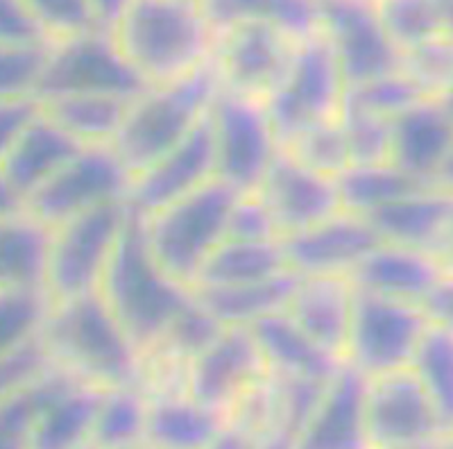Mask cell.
Segmentation results:
<instances>
[{
	"label": "cell",
	"instance_id": "ee69618b",
	"mask_svg": "<svg viewBox=\"0 0 453 449\" xmlns=\"http://www.w3.org/2000/svg\"><path fill=\"white\" fill-rule=\"evenodd\" d=\"M48 42L103 27L88 0H23Z\"/></svg>",
	"mask_w": 453,
	"mask_h": 449
},
{
	"label": "cell",
	"instance_id": "9a60e30c",
	"mask_svg": "<svg viewBox=\"0 0 453 449\" xmlns=\"http://www.w3.org/2000/svg\"><path fill=\"white\" fill-rule=\"evenodd\" d=\"M319 30L334 48L347 89L399 68L402 55L379 21L374 0H319Z\"/></svg>",
	"mask_w": 453,
	"mask_h": 449
},
{
	"label": "cell",
	"instance_id": "7402d4cb",
	"mask_svg": "<svg viewBox=\"0 0 453 449\" xmlns=\"http://www.w3.org/2000/svg\"><path fill=\"white\" fill-rule=\"evenodd\" d=\"M354 295L347 277H297L283 311L322 350L345 363Z\"/></svg>",
	"mask_w": 453,
	"mask_h": 449
},
{
	"label": "cell",
	"instance_id": "11a10c76",
	"mask_svg": "<svg viewBox=\"0 0 453 449\" xmlns=\"http://www.w3.org/2000/svg\"><path fill=\"white\" fill-rule=\"evenodd\" d=\"M438 259H440V264H442L444 275L453 277V234L449 236V241L444 243V248L440 250Z\"/></svg>",
	"mask_w": 453,
	"mask_h": 449
},
{
	"label": "cell",
	"instance_id": "6da1fadb",
	"mask_svg": "<svg viewBox=\"0 0 453 449\" xmlns=\"http://www.w3.org/2000/svg\"><path fill=\"white\" fill-rule=\"evenodd\" d=\"M39 347L50 366L91 386H143V354L98 290L52 302Z\"/></svg>",
	"mask_w": 453,
	"mask_h": 449
},
{
	"label": "cell",
	"instance_id": "d6a6232c",
	"mask_svg": "<svg viewBox=\"0 0 453 449\" xmlns=\"http://www.w3.org/2000/svg\"><path fill=\"white\" fill-rule=\"evenodd\" d=\"M50 229L27 212L0 218V286L42 284Z\"/></svg>",
	"mask_w": 453,
	"mask_h": 449
},
{
	"label": "cell",
	"instance_id": "9c48e42d",
	"mask_svg": "<svg viewBox=\"0 0 453 449\" xmlns=\"http://www.w3.org/2000/svg\"><path fill=\"white\" fill-rule=\"evenodd\" d=\"M206 120L218 180L236 191H254L281 150L265 105L218 89Z\"/></svg>",
	"mask_w": 453,
	"mask_h": 449
},
{
	"label": "cell",
	"instance_id": "ffe728a7",
	"mask_svg": "<svg viewBox=\"0 0 453 449\" xmlns=\"http://www.w3.org/2000/svg\"><path fill=\"white\" fill-rule=\"evenodd\" d=\"M442 277V264L435 254L381 241L356 264L347 279L363 293L424 305Z\"/></svg>",
	"mask_w": 453,
	"mask_h": 449
},
{
	"label": "cell",
	"instance_id": "1f68e13d",
	"mask_svg": "<svg viewBox=\"0 0 453 449\" xmlns=\"http://www.w3.org/2000/svg\"><path fill=\"white\" fill-rule=\"evenodd\" d=\"M52 299L42 284L0 286V361L39 350Z\"/></svg>",
	"mask_w": 453,
	"mask_h": 449
},
{
	"label": "cell",
	"instance_id": "f6af8a7d",
	"mask_svg": "<svg viewBox=\"0 0 453 449\" xmlns=\"http://www.w3.org/2000/svg\"><path fill=\"white\" fill-rule=\"evenodd\" d=\"M226 238L234 241H281L273 213L257 191H238L226 216Z\"/></svg>",
	"mask_w": 453,
	"mask_h": 449
},
{
	"label": "cell",
	"instance_id": "7a4b0ae2",
	"mask_svg": "<svg viewBox=\"0 0 453 449\" xmlns=\"http://www.w3.org/2000/svg\"><path fill=\"white\" fill-rule=\"evenodd\" d=\"M109 30L148 87L206 66L216 43V30L200 0H129Z\"/></svg>",
	"mask_w": 453,
	"mask_h": 449
},
{
	"label": "cell",
	"instance_id": "4316f807",
	"mask_svg": "<svg viewBox=\"0 0 453 449\" xmlns=\"http://www.w3.org/2000/svg\"><path fill=\"white\" fill-rule=\"evenodd\" d=\"M295 282L297 275L286 273L252 284L202 286L191 289V293L197 305L222 327H252L265 315L286 309Z\"/></svg>",
	"mask_w": 453,
	"mask_h": 449
},
{
	"label": "cell",
	"instance_id": "e575fe53",
	"mask_svg": "<svg viewBox=\"0 0 453 449\" xmlns=\"http://www.w3.org/2000/svg\"><path fill=\"white\" fill-rule=\"evenodd\" d=\"M340 205L345 212L370 216L376 209L386 207L406 193L418 191L426 182L399 171L390 161L386 164H351L335 177Z\"/></svg>",
	"mask_w": 453,
	"mask_h": 449
},
{
	"label": "cell",
	"instance_id": "60d3db41",
	"mask_svg": "<svg viewBox=\"0 0 453 449\" xmlns=\"http://www.w3.org/2000/svg\"><path fill=\"white\" fill-rule=\"evenodd\" d=\"M50 42L0 46V98L39 100Z\"/></svg>",
	"mask_w": 453,
	"mask_h": 449
},
{
	"label": "cell",
	"instance_id": "836d02e7",
	"mask_svg": "<svg viewBox=\"0 0 453 449\" xmlns=\"http://www.w3.org/2000/svg\"><path fill=\"white\" fill-rule=\"evenodd\" d=\"M132 98L66 96L42 103L43 112L80 145H109L119 132Z\"/></svg>",
	"mask_w": 453,
	"mask_h": 449
},
{
	"label": "cell",
	"instance_id": "4fadbf2b",
	"mask_svg": "<svg viewBox=\"0 0 453 449\" xmlns=\"http://www.w3.org/2000/svg\"><path fill=\"white\" fill-rule=\"evenodd\" d=\"M297 42L263 23H242L216 32L211 66L220 89L265 103L281 82Z\"/></svg>",
	"mask_w": 453,
	"mask_h": 449
},
{
	"label": "cell",
	"instance_id": "816d5d0a",
	"mask_svg": "<svg viewBox=\"0 0 453 449\" xmlns=\"http://www.w3.org/2000/svg\"><path fill=\"white\" fill-rule=\"evenodd\" d=\"M26 212V200L14 189L7 175L0 171V218L3 216H16V213Z\"/></svg>",
	"mask_w": 453,
	"mask_h": 449
},
{
	"label": "cell",
	"instance_id": "c3c4849f",
	"mask_svg": "<svg viewBox=\"0 0 453 449\" xmlns=\"http://www.w3.org/2000/svg\"><path fill=\"white\" fill-rule=\"evenodd\" d=\"M43 368H48V359L42 352V347L30 352V354H23V357L19 359L0 361V398H3L5 392H10L12 388L19 386V383L35 377L36 372H42Z\"/></svg>",
	"mask_w": 453,
	"mask_h": 449
},
{
	"label": "cell",
	"instance_id": "f35d334b",
	"mask_svg": "<svg viewBox=\"0 0 453 449\" xmlns=\"http://www.w3.org/2000/svg\"><path fill=\"white\" fill-rule=\"evenodd\" d=\"M399 68L418 84L426 98H438L453 82V35L440 32L403 50Z\"/></svg>",
	"mask_w": 453,
	"mask_h": 449
},
{
	"label": "cell",
	"instance_id": "bcb514c9",
	"mask_svg": "<svg viewBox=\"0 0 453 449\" xmlns=\"http://www.w3.org/2000/svg\"><path fill=\"white\" fill-rule=\"evenodd\" d=\"M39 112H42L39 100L0 98V164Z\"/></svg>",
	"mask_w": 453,
	"mask_h": 449
},
{
	"label": "cell",
	"instance_id": "ab89813d",
	"mask_svg": "<svg viewBox=\"0 0 453 449\" xmlns=\"http://www.w3.org/2000/svg\"><path fill=\"white\" fill-rule=\"evenodd\" d=\"M340 128L345 135L351 164H386L390 159L392 120L345 103L340 109Z\"/></svg>",
	"mask_w": 453,
	"mask_h": 449
},
{
	"label": "cell",
	"instance_id": "8d00e7d4",
	"mask_svg": "<svg viewBox=\"0 0 453 449\" xmlns=\"http://www.w3.org/2000/svg\"><path fill=\"white\" fill-rule=\"evenodd\" d=\"M408 368L426 391L444 434L453 424V329L428 322Z\"/></svg>",
	"mask_w": 453,
	"mask_h": 449
},
{
	"label": "cell",
	"instance_id": "8fae6325",
	"mask_svg": "<svg viewBox=\"0 0 453 449\" xmlns=\"http://www.w3.org/2000/svg\"><path fill=\"white\" fill-rule=\"evenodd\" d=\"M132 175L111 145H82L26 200V212L48 229L111 202H127Z\"/></svg>",
	"mask_w": 453,
	"mask_h": 449
},
{
	"label": "cell",
	"instance_id": "91938a15",
	"mask_svg": "<svg viewBox=\"0 0 453 449\" xmlns=\"http://www.w3.org/2000/svg\"><path fill=\"white\" fill-rule=\"evenodd\" d=\"M402 449H440V438L438 440H431V443L412 445V447H402Z\"/></svg>",
	"mask_w": 453,
	"mask_h": 449
},
{
	"label": "cell",
	"instance_id": "30bf717a",
	"mask_svg": "<svg viewBox=\"0 0 453 449\" xmlns=\"http://www.w3.org/2000/svg\"><path fill=\"white\" fill-rule=\"evenodd\" d=\"M354 293L345 345L347 366L367 379L411 366L419 338L431 322L424 306L356 289Z\"/></svg>",
	"mask_w": 453,
	"mask_h": 449
},
{
	"label": "cell",
	"instance_id": "680465c9",
	"mask_svg": "<svg viewBox=\"0 0 453 449\" xmlns=\"http://www.w3.org/2000/svg\"><path fill=\"white\" fill-rule=\"evenodd\" d=\"M440 449H453V424L440 436Z\"/></svg>",
	"mask_w": 453,
	"mask_h": 449
},
{
	"label": "cell",
	"instance_id": "83f0119b",
	"mask_svg": "<svg viewBox=\"0 0 453 449\" xmlns=\"http://www.w3.org/2000/svg\"><path fill=\"white\" fill-rule=\"evenodd\" d=\"M104 391L107 388L71 379L43 408L32 436V449L87 447Z\"/></svg>",
	"mask_w": 453,
	"mask_h": 449
},
{
	"label": "cell",
	"instance_id": "b9f144b4",
	"mask_svg": "<svg viewBox=\"0 0 453 449\" xmlns=\"http://www.w3.org/2000/svg\"><path fill=\"white\" fill-rule=\"evenodd\" d=\"M281 148L322 175L338 177L349 166V152L338 119L304 129Z\"/></svg>",
	"mask_w": 453,
	"mask_h": 449
},
{
	"label": "cell",
	"instance_id": "d590c367",
	"mask_svg": "<svg viewBox=\"0 0 453 449\" xmlns=\"http://www.w3.org/2000/svg\"><path fill=\"white\" fill-rule=\"evenodd\" d=\"M145 424L148 391L143 386L107 388L88 445L96 449H134L145 445Z\"/></svg>",
	"mask_w": 453,
	"mask_h": 449
},
{
	"label": "cell",
	"instance_id": "7bdbcfd3",
	"mask_svg": "<svg viewBox=\"0 0 453 449\" xmlns=\"http://www.w3.org/2000/svg\"><path fill=\"white\" fill-rule=\"evenodd\" d=\"M424 98L426 96L419 91L418 84L412 82L402 68H396V71L388 73V75H381V78L367 80V82L349 87L345 93V103L390 120Z\"/></svg>",
	"mask_w": 453,
	"mask_h": 449
},
{
	"label": "cell",
	"instance_id": "5bb4252c",
	"mask_svg": "<svg viewBox=\"0 0 453 449\" xmlns=\"http://www.w3.org/2000/svg\"><path fill=\"white\" fill-rule=\"evenodd\" d=\"M365 422L372 449H402L442 436V424L411 368L367 379Z\"/></svg>",
	"mask_w": 453,
	"mask_h": 449
},
{
	"label": "cell",
	"instance_id": "f5cc1de1",
	"mask_svg": "<svg viewBox=\"0 0 453 449\" xmlns=\"http://www.w3.org/2000/svg\"><path fill=\"white\" fill-rule=\"evenodd\" d=\"M93 7V14L98 19L103 27H111L119 21V16L123 14L125 7L129 5V0H88Z\"/></svg>",
	"mask_w": 453,
	"mask_h": 449
},
{
	"label": "cell",
	"instance_id": "4dcf8cb0",
	"mask_svg": "<svg viewBox=\"0 0 453 449\" xmlns=\"http://www.w3.org/2000/svg\"><path fill=\"white\" fill-rule=\"evenodd\" d=\"M71 379L75 377L48 363L35 377L5 392L0 398V449H32L43 408Z\"/></svg>",
	"mask_w": 453,
	"mask_h": 449
},
{
	"label": "cell",
	"instance_id": "94428289",
	"mask_svg": "<svg viewBox=\"0 0 453 449\" xmlns=\"http://www.w3.org/2000/svg\"><path fill=\"white\" fill-rule=\"evenodd\" d=\"M134 449H150L148 445H139V447H134Z\"/></svg>",
	"mask_w": 453,
	"mask_h": 449
},
{
	"label": "cell",
	"instance_id": "f546056e",
	"mask_svg": "<svg viewBox=\"0 0 453 449\" xmlns=\"http://www.w3.org/2000/svg\"><path fill=\"white\" fill-rule=\"evenodd\" d=\"M213 30L263 23L304 39L319 30V0H200Z\"/></svg>",
	"mask_w": 453,
	"mask_h": 449
},
{
	"label": "cell",
	"instance_id": "277c9868",
	"mask_svg": "<svg viewBox=\"0 0 453 449\" xmlns=\"http://www.w3.org/2000/svg\"><path fill=\"white\" fill-rule=\"evenodd\" d=\"M220 82L211 62L186 78L148 87L129 100L119 132L109 145L129 175L175 148L206 119Z\"/></svg>",
	"mask_w": 453,
	"mask_h": 449
},
{
	"label": "cell",
	"instance_id": "6125c7cd",
	"mask_svg": "<svg viewBox=\"0 0 453 449\" xmlns=\"http://www.w3.org/2000/svg\"><path fill=\"white\" fill-rule=\"evenodd\" d=\"M82 449H96V447H93V445H87V447H82Z\"/></svg>",
	"mask_w": 453,
	"mask_h": 449
},
{
	"label": "cell",
	"instance_id": "db71d44e",
	"mask_svg": "<svg viewBox=\"0 0 453 449\" xmlns=\"http://www.w3.org/2000/svg\"><path fill=\"white\" fill-rule=\"evenodd\" d=\"M435 184L442 186V189H449V191H453V145H451V150H449V155H447V159H444L442 168H440Z\"/></svg>",
	"mask_w": 453,
	"mask_h": 449
},
{
	"label": "cell",
	"instance_id": "74e56055",
	"mask_svg": "<svg viewBox=\"0 0 453 449\" xmlns=\"http://www.w3.org/2000/svg\"><path fill=\"white\" fill-rule=\"evenodd\" d=\"M374 10L399 55L440 32H447L438 0H374Z\"/></svg>",
	"mask_w": 453,
	"mask_h": 449
},
{
	"label": "cell",
	"instance_id": "cb8c5ba5",
	"mask_svg": "<svg viewBox=\"0 0 453 449\" xmlns=\"http://www.w3.org/2000/svg\"><path fill=\"white\" fill-rule=\"evenodd\" d=\"M250 329L261 350L265 368L274 377L326 383L342 366L340 359L322 350L313 338L299 329L286 311L265 315Z\"/></svg>",
	"mask_w": 453,
	"mask_h": 449
},
{
	"label": "cell",
	"instance_id": "9f6ffc18",
	"mask_svg": "<svg viewBox=\"0 0 453 449\" xmlns=\"http://www.w3.org/2000/svg\"><path fill=\"white\" fill-rule=\"evenodd\" d=\"M440 16H442V26L449 35H453V0H438Z\"/></svg>",
	"mask_w": 453,
	"mask_h": 449
},
{
	"label": "cell",
	"instance_id": "681fc988",
	"mask_svg": "<svg viewBox=\"0 0 453 449\" xmlns=\"http://www.w3.org/2000/svg\"><path fill=\"white\" fill-rule=\"evenodd\" d=\"M422 306L426 311L428 321L453 329V277L444 275L438 286L424 299Z\"/></svg>",
	"mask_w": 453,
	"mask_h": 449
},
{
	"label": "cell",
	"instance_id": "484cf974",
	"mask_svg": "<svg viewBox=\"0 0 453 449\" xmlns=\"http://www.w3.org/2000/svg\"><path fill=\"white\" fill-rule=\"evenodd\" d=\"M80 148L82 145L71 135H66L42 107V112L32 119V123L12 145V150L0 164V171L5 173L7 180L23 196V200H27Z\"/></svg>",
	"mask_w": 453,
	"mask_h": 449
},
{
	"label": "cell",
	"instance_id": "f907efd6",
	"mask_svg": "<svg viewBox=\"0 0 453 449\" xmlns=\"http://www.w3.org/2000/svg\"><path fill=\"white\" fill-rule=\"evenodd\" d=\"M265 436L250 429L248 424H241L236 420L226 418L225 427L211 443L209 449H261V443Z\"/></svg>",
	"mask_w": 453,
	"mask_h": 449
},
{
	"label": "cell",
	"instance_id": "d6986e66",
	"mask_svg": "<svg viewBox=\"0 0 453 449\" xmlns=\"http://www.w3.org/2000/svg\"><path fill=\"white\" fill-rule=\"evenodd\" d=\"M365 391V375L342 363L319 391L293 449H372Z\"/></svg>",
	"mask_w": 453,
	"mask_h": 449
},
{
	"label": "cell",
	"instance_id": "ac0fdd59",
	"mask_svg": "<svg viewBox=\"0 0 453 449\" xmlns=\"http://www.w3.org/2000/svg\"><path fill=\"white\" fill-rule=\"evenodd\" d=\"M281 243L290 273L297 277H349L381 238L365 216L342 209L318 225L283 236Z\"/></svg>",
	"mask_w": 453,
	"mask_h": 449
},
{
	"label": "cell",
	"instance_id": "8992f818",
	"mask_svg": "<svg viewBox=\"0 0 453 449\" xmlns=\"http://www.w3.org/2000/svg\"><path fill=\"white\" fill-rule=\"evenodd\" d=\"M345 93V75L325 32L299 39L281 82L263 103L279 143H288L304 129L338 119Z\"/></svg>",
	"mask_w": 453,
	"mask_h": 449
},
{
	"label": "cell",
	"instance_id": "603a6c76",
	"mask_svg": "<svg viewBox=\"0 0 453 449\" xmlns=\"http://www.w3.org/2000/svg\"><path fill=\"white\" fill-rule=\"evenodd\" d=\"M453 145V120L435 98H424L392 119L390 164L406 175L435 184Z\"/></svg>",
	"mask_w": 453,
	"mask_h": 449
},
{
	"label": "cell",
	"instance_id": "e0dca14e",
	"mask_svg": "<svg viewBox=\"0 0 453 449\" xmlns=\"http://www.w3.org/2000/svg\"><path fill=\"white\" fill-rule=\"evenodd\" d=\"M211 180H218L216 157L209 120L204 119L181 143L132 175L127 205L136 216H148Z\"/></svg>",
	"mask_w": 453,
	"mask_h": 449
},
{
	"label": "cell",
	"instance_id": "6f0895ef",
	"mask_svg": "<svg viewBox=\"0 0 453 449\" xmlns=\"http://www.w3.org/2000/svg\"><path fill=\"white\" fill-rule=\"evenodd\" d=\"M440 103V107L444 109V114L449 116V119L453 120V82L449 84V89L444 93H440L438 98H435Z\"/></svg>",
	"mask_w": 453,
	"mask_h": 449
},
{
	"label": "cell",
	"instance_id": "d4e9b609",
	"mask_svg": "<svg viewBox=\"0 0 453 449\" xmlns=\"http://www.w3.org/2000/svg\"><path fill=\"white\" fill-rule=\"evenodd\" d=\"M226 415L196 402L181 388L148 391L145 445L150 449H209Z\"/></svg>",
	"mask_w": 453,
	"mask_h": 449
},
{
	"label": "cell",
	"instance_id": "2e32d148",
	"mask_svg": "<svg viewBox=\"0 0 453 449\" xmlns=\"http://www.w3.org/2000/svg\"><path fill=\"white\" fill-rule=\"evenodd\" d=\"M254 191L273 213L281 238L342 212L335 177L313 171L283 148Z\"/></svg>",
	"mask_w": 453,
	"mask_h": 449
},
{
	"label": "cell",
	"instance_id": "f1b7e54d",
	"mask_svg": "<svg viewBox=\"0 0 453 449\" xmlns=\"http://www.w3.org/2000/svg\"><path fill=\"white\" fill-rule=\"evenodd\" d=\"M290 273L281 241H234L225 238L206 259L191 289L238 286Z\"/></svg>",
	"mask_w": 453,
	"mask_h": 449
},
{
	"label": "cell",
	"instance_id": "ba28073f",
	"mask_svg": "<svg viewBox=\"0 0 453 449\" xmlns=\"http://www.w3.org/2000/svg\"><path fill=\"white\" fill-rule=\"evenodd\" d=\"M148 84L129 66L109 27L55 39L48 46L39 103L66 96L136 98Z\"/></svg>",
	"mask_w": 453,
	"mask_h": 449
},
{
	"label": "cell",
	"instance_id": "3957f363",
	"mask_svg": "<svg viewBox=\"0 0 453 449\" xmlns=\"http://www.w3.org/2000/svg\"><path fill=\"white\" fill-rule=\"evenodd\" d=\"M98 293L143 357L193 299L191 289L157 264L134 212L104 268Z\"/></svg>",
	"mask_w": 453,
	"mask_h": 449
},
{
	"label": "cell",
	"instance_id": "44dd1931",
	"mask_svg": "<svg viewBox=\"0 0 453 449\" xmlns=\"http://www.w3.org/2000/svg\"><path fill=\"white\" fill-rule=\"evenodd\" d=\"M379 238L438 257L453 234V191L428 184L365 216Z\"/></svg>",
	"mask_w": 453,
	"mask_h": 449
},
{
	"label": "cell",
	"instance_id": "5b68a950",
	"mask_svg": "<svg viewBox=\"0 0 453 449\" xmlns=\"http://www.w3.org/2000/svg\"><path fill=\"white\" fill-rule=\"evenodd\" d=\"M236 193L225 182L211 180L155 213L139 216L155 261L186 289L196 284L206 259L226 238V216Z\"/></svg>",
	"mask_w": 453,
	"mask_h": 449
},
{
	"label": "cell",
	"instance_id": "7dc6e473",
	"mask_svg": "<svg viewBox=\"0 0 453 449\" xmlns=\"http://www.w3.org/2000/svg\"><path fill=\"white\" fill-rule=\"evenodd\" d=\"M48 42L23 0H0V46Z\"/></svg>",
	"mask_w": 453,
	"mask_h": 449
},
{
	"label": "cell",
	"instance_id": "7c38bea8",
	"mask_svg": "<svg viewBox=\"0 0 453 449\" xmlns=\"http://www.w3.org/2000/svg\"><path fill=\"white\" fill-rule=\"evenodd\" d=\"M268 375L252 329L222 327L216 338L186 363L181 388L196 402L229 418Z\"/></svg>",
	"mask_w": 453,
	"mask_h": 449
},
{
	"label": "cell",
	"instance_id": "52a82bcc",
	"mask_svg": "<svg viewBox=\"0 0 453 449\" xmlns=\"http://www.w3.org/2000/svg\"><path fill=\"white\" fill-rule=\"evenodd\" d=\"M129 216L127 202H111L50 228L43 289L52 302L98 290Z\"/></svg>",
	"mask_w": 453,
	"mask_h": 449
}]
</instances>
